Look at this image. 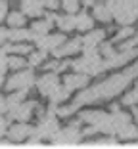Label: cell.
<instances>
[{"label":"cell","mask_w":138,"mask_h":149,"mask_svg":"<svg viewBox=\"0 0 138 149\" xmlns=\"http://www.w3.org/2000/svg\"><path fill=\"white\" fill-rule=\"evenodd\" d=\"M132 80L134 79L125 69L117 71V73L106 77V79L100 80V82L88 84L86 88H83L81 92H77V96H75L73 101H75L79 107L94 105V103H100V101H109L117 96H123Z\"/></svg>","instance_id":"6da1fadb"},{"label":"cell","mask_w":138,"mask_h":149,"mask_svg":"<svg viewBox=\"0 0 138 149\" xmlns=\"http://www.w3.org/2000/svg\"><path fill=\"white\" fill-rule=\"evenodd\" d=\"M117 25H134L138 21V0H106Z\"/></svg>","instance_id":"7a4b0ae2"},{"label":"cell","mask_w":138,"mask_h":149,"mask_svg":"<svg viewBox=\"0 0 138 149\" xmlns=\"http://www.w3.org/2000/svg\"><path fill=\"white\" fill-rule=\"evenodd\" d=\"M81 120H73L67 126L60 128L56 134L52 136V145L56 147H73V145H81V141H85V136H83V128H81Z\"/></svg>","instance_id":"3957f363"},{"label":"cell","mask_w":138,"mask_h":149,"mask_svg":"<svg viewBox=\"0 0 138 149\" xmlns=\"http://www.w3.org/2000/svg\"><path fill=\"white\" fill-rule=\"evenodd\" d=\"M36 84V74L33 67H25L21 71H13L4 82L6 92H13V90H31Z\"/></svg>","instance_id":"277c9868"},{"label":"cell","mask_w":138,"mask_h":149,"mask_svg":"<svg viewBox=\"0 0 138 149\" xmlns=\"http://www.w3.org/2000/svg\"><path fill=\"white\" fill-rule=\"evenodd\" d=\"M60 84H62V77H60V73H56V71H44L40 77H36L35 88H36V92H39L42 97H48L50 94L60 86Z\"/></svg>","instance_id":"5b68a950"},{"label":"cell","mask_w":138,"mask_h":149,"mask_svg":"<svg viewBox=\"0 0 138 149\" xmlns=\"http://www.w3.org/2000/svg\"><path fill=\"white\" fill-rule=\"evenodd\" d=\"M67 40V33H48V35H36V38L33 40L35 48L46 50V52H54L60 46H63Z\"/></svg>","instance_id":"8992f818"},{"label":"cell","mask_w":138,"mask_h":149,"mask_svg":"<svg viewBox=\"0 0 138 149\" xmlns=\"http://www.w3.org/2000/svg\"><path fill=\"white\" fill-rule=\"evenodd\" d=\"M36 107H39V101H21L18 107H13V109H10L8 117L12 118V120H19V123H29L33 118V115H36Z\"/></svg>","instance_id":"52a82bcc"},{"label":"cell","mask_w":138,"mask_h":149,"mask_svg":"<svg viewBox=\"0 0 138 149\" xmlns=\"http://www.w3.org/2000/svg\"><path fill=\"white\" fill-rule=\"evenodd\" d=\"M35 134V126H31L29 123H19V120H13V124H10L8 132H6V138L13 141V143H23L27 138H31Z\"/></svg>","instance_id":"ba28073f"},{"label":"cell","mask_w":138,"mask_h":149,"mask_svg":"<svg viewBox=\"0 0 138 149\" xmlns=\"http://www.w3.org/2000/svg\"><path fill=\"white\" fill-rule=\"evenodd\" d=\"M63 86L69 90V92H81L83 88H86L90 84V77L85 73H79V71H73V73H67L65 77L62 79Z\"/></svg>","instance_id":"9c48e42d"},{"label":"cell","mask_w":138,"mask_h":149,"mask_svg":"<svg viewBox=\"0 0 138 149\" xmlns=\"http://www.w3.org/2000/svg\"><path fill=\"white\" fill-rule=\"evenodd\" d=\"M83 52V36H73L71 40H65V44L63 46H60L58 50H54V52H50L54 57H73L77 56V54Z\"/></svg>","instance_id":"30bf717a"},{"label":"cell","mask_w":138,"mask_h":149,"mask_svg":"<svg viewBox=\"0 0 138 149\" xmlns=\"http://www.w3.org/2000/svg\"><path fill=\"white\" fill-rule=\"evenodd\" d=\"M107 115V111L102 109H79L77 111V118H79L83 124H92V126L98 128V124L104 120V117Z\"/></svg>","instance_id":"8fae6325"},{"label":"cell","mask_w":138,"mask_h":149,"mask_svg":"<svg viewBox=\"0 0 138 149\" xmlns=\"http://www.w3.org/2000/svg\"><path fill=\"white\" fill-rule=\"evenodd\" d=\"M19 10H21L29 19L42 17V15L46 13L44 0H29V2H21V4H19Z\"/></svg>","instance_id":"7c38bea8"},{"label":"cell","mask_w":138,"mask_h":149,"mask_svg":"<svg viewBox=\"0 0 138 149\" xmlns=\"http://www.w3.org/2000/svg\"><path fill=\"white\" fill-rule=\"evenodd\" d=\"M83 145L85 147H117V145H121V140L111 134H104L98 138H86Z\"/></svg>","instance_id":"4fadbf2b"},{"label":"cell","mask_w":138,"mask_h":149,"mask_svg":"<svg viewBox=\"0 0 138 149\" xmlns=\"http://www.w3.org/2000/svg\"><path fill=\"white\" fill-rule=\"evenodd\" d=\"M94 25H96V19H94L92 12H86V10H79L77 12V31L81 35L92 31Z\"/></svg>","instance_id":"5bb4252c"},{"label":"cell","mask_w":138,"mask_h":149,"mask_svg":"<svg viewBox=\"0 0 138 149\" xmlns=\"http://www.w3.org/2000/svg\"><path fill=\"white\" fill-rule=\"evenodd\" d=\"M92 15H94L96 21L104 23V25L113 23V13H111V10H109V6L106 4V0H104V2H96V4L92 6Z\"/></svg>","instance_id":"9a60e30c"},{"label":"cell","mask_w":138,"mask_h":149,"mask_svg":"<svg viewBox=\"0 0 138 149\" xmlns=\"http://www.w3.org/2000/svg\"><path fill=\"white\" fill-rule=\"evenodd\" d=\"M56 27H58L62 33H73V31H77V13L63 12L62 15H58V19H56Z\"/></svg>","instance_id":"2e32d148"},{"label":"cell","mask_w":138,"mask_h":149,"mask_svg":"<svg viewBox=\"0 0 138 149\" xmlns=\"http://www.w3.org/2000/svg\"><path fill=\"white\" fill-rule=\"evenodd\" d=\"M54 25H56V21L50 17H46V15H42V17H36L31 21V29L35 35H48V33H52Z\"/></svg>","instance_id":"e0dca14e"},{"label":"cell","mask_w":138,"mask_h":149,"mask_svg":"<svg viewBox=\"0 0 138 149\" xmlns=\"http://www.w3.org/2000/svg\"><path fill=\"white\" fill-rule=\"evenodd\" d=\"M81 36H83V46H100L107 36V29H96L94 27L92 31L85 33Z\"/></svg>","instance_id":"ac0fdd59"},{"label":"cell","mask_w":138,"mask_h":149,"mask_svg":"<svg viewBox=\"0 0 138 149\" xmlns=\"http://www.w3.org/2000/svg\"><path fill=\"white\" fill-rule=\"evenodd\" d=\"M36 35L27 29V27H18V29H10V42H33Z\"/></svg>","instance_id":"d6986e66"},{"label":"cell","mask_w":138,"mask_h":149,"mask_svg":"<svg viewBox=\"0 0 138 149\" xmlns=\"http://www.w3.org/2000/svg\"><path fill=\"white\" fill-rule=\"evenodd\" d=\"M71 96H73V92H69V90L63 86V82H62L48 96V103H54V105H63V103H67V101H69V97H71Z\"/></svg>","instance_id":"ffe728a7"},{"label":"cell","mask_w":138,"mask_h":149,"mask_svg":"<svg viewBox=\"0 0 138 149\" xmlns=\"http://www.w3.org/2000/svg\"><path fill=\"white\" fill-rule=\"evenodd\" d=\"M27 15L21 12V10H10V13H8V17H6V25L10 27V29H18V27H25V23H27Z\"/></svg>","instance_id":"44dd1931"},{"label":"cell","mask_w":138,"mask_h":149,"mask_svg":"<svg viewBox=\"0 0 138 149\" xmlns=\"http://www.w3.org/2000/svg\"><path fill=\"white\" fill-rule=\"evenodd\" d=\"M46 57H48V52L46 50H40V48H35L29 56H27V61H29V67L33 69H39V67L44 65Z\"/></svg>","instance_id":"7402d4cb"},{"label":"cell","mask_w":138,"mask_h":149,"mask_svg":"<svg viewBox=\"0 0 138 149\" xmlns=\"http://www.w3.org/2000/svg\"><path fill=\"white\" fill-rule=\"evenodd\" d=\"M134 33H136V29H134L132 25H119V31L115 33V36L111 38V42L119 46L121 42H125V40L132 38V36H134Z\"/></svg>","instance_id":"603a6c76"},{"label":"cell","mask_w":138,"mask_h":149,"mask_svg":"<svg viewBox=\"0 0 138 149\" xmlns=\"http://www.w3.org/2000/svg\"><path fill=\"white\" fill-rule=\"evenodd\" d=\"M117 138H119L121 141H134V140H138V124L132 120V123L127 124V126L117 134Z\"/></svg>","instance_id":"cb8c5ba5"},{"label":"cell","mask_w":138,"mask_h":149,"mask_svg":"<svg viewBox=\"0 0 138 149\" xmlns=\"http://www.w3.org/2000/svg\"><path fill=\"white\" fill-rule=\"evenodd\" d=\"M121 103H123V107H130V109L138 105V86H136V84H134V88H130L129 92L123 94Z\"/></svg>","instance_id":"d4e9b609"},{"label":"cell","mask_w":138,"mask_h":149,"mask_svg":"<svg viewBox=\"0 0 138 149\" xmlns=\"http://www.w3.org/2000/svg\"><path fill=\"white\" fill-rule=\"evenodd\" d=\"M10 71H21L25 67H29V61H27L25 56H19V54H10Z\"/></svg>","instance_id":"484cf974"},{"label":"cell","mask_w":138,"mask_h":149,"mask_svg":"<svg viewBox=\"0 0 138 149\" xmlns=\"http://www.w3.org/2000/svg\"><path fill=\"white\" fill-rule=\"evenodd\" d=\"M81 107L77 105L75 101H71V103H63V105H58V111H56V115L58 117H62V118H69V117H73V115L79 111Z\"/></svg>","instance_id":"4316f807"},{"label":"cell","mask_w":138,"mask_h":149,"mask_svg":"<svg viewBox=\"0 0 138 149\" xmlns=\"http://www.w3.org/2000/svg\"><path fill=\"white\" fill-rule=\"evenodd\" d=\"M62 2V10L67 13H77L81 10V0H60Z\"/></svg>","instance_id":"83f0119b"},{"label":"cell","mask_w":138,"mask_h":149,"mask_svg":"<svg viewBox=\"0 0 138 149\" xmlns=\"http://www.w3.org/2000/svg\"><path fill=\"white\" fill-rule=\"evenodd\" d=\"M10 54L4 50V46H0V73H8V69H10Z\"/></svg>","instance_id":"f1b7e54d"},{"label":"cell","mask_w":138,"mask_h":149,"mask_svg":"<svg viewBox=\"0 0 138 149\" xmlns=\"http://www.w3.org/2000/svg\"><path fill=\"white\" fill-rule=\"evenodd\" d=\"M42 141H44V140H40L39 136H35V134H33L31 138H27V140L23 141V145H25V147H40V145H42Z\"/></svg>","instance_id":"f546056e"},{"label":"cell","mask_w":138,"mask_h":149,"mask_svg":"<svg viewBox=\"0 0 138 149\" xmlns=\"http://www.w3.org/2000/svg\"><path fill=\"white\" fill-rule=\"evenodd\" d=\"M10 13V6H8V0H0V23H4L6 17Z\"/></svg>","instance_id":"4dcf8cb0"},{"label":"cell","mask_w":138,"mask_h":149,"mask_svg":"<svg viewBox=\"0 0 138 149\" xmlns=\"http://www.w3.org/2000/svg\"><path fill=\"white\" fill-rule=\"evenodd\" d=\"M8 40H10V27L0 25V46H4Z\"/></svg>","instance_id":"1f68e13d"},{"label":"cell","mask_w":138,"mask_h":149,"mask_svg":"<svg viewBox=\"0 0 138 149\" xmlns=\"http://www.w3.org/2000/svg\"><path fill=\"white\" fill-rule=\"evenodd\" d=\"M8 100H6V96H0V115H6L8 113Z\"/></svg>","instance_id":"d6a6232c"},{"label":"cell","mask_w":138,"mask_h":149,"mask_svg":"<svg viewBox=\"0 0 138 149\" xmlns=\"http://www.w3.org/2000/svg\"><path fill=\"white\" fill-rule=\"evenodd\" d=\"M96 4V0H81V6H85V8H92Z\"/></svg>","instance_id":"836d02e7"},{"label":"cell","mask_w":138,"mask_h":149,"mask_svg":"<svg viewBox=\"0 0 138 149\" xmlns=\"http://www.w3.org/2000/svg\"><path fill=\"white\" fill-rule=\"evenodd\" d=\"M121 107H123V103H121V101H119V103H115V101H113L111 105H109V111H119Z\"/></svg>","instance_id":"e575fe53"},{"label":"cell","mask_w":138,"mask_h":149,"mask_svg":"<svg viewBox=\"0 0 138 149\" xmlns=\"http://www.w3.org/2000/svg\"><path fill=\"white\" fill-rule=\"evenodd\" d=\"M21 2H29V0H19V4H21Z\"/></svg>","instance_id":"d590c367"},{"label":"cell","mask_w":138,"mask_h":149,"mask_svg":"<svg viewBox=\"0 0 138 149\" xmlns=\"http://www.w3.org/2000/svg\"><path fill=\"white\" fill-rule=\"evenodd\" d=\"M134 84H136V86H138V79H136V82H134Z\"/></svg>","instance_id":"8d00e7d4"}]
</instances>
